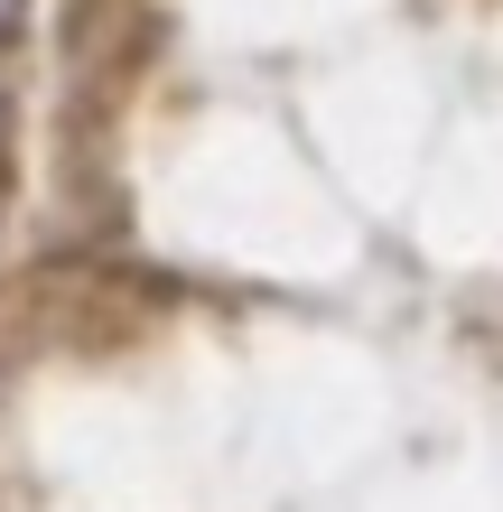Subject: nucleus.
<instances>
[{
    "label": "nucleus",
    "mask_w": 503,
    "mask_h": 512,
    "mask_svg": "<svg viewBox=\"0 0 503 512\" xmlns=\"http://www.w3.org/2000/svg\"><path fill=\"white\" fill-rule=\"evenodd\" d=\"M28 19V0H0V38H10V28Z\"/></svg>",
    "instance_id": "obj_1"
}]
</instances>
